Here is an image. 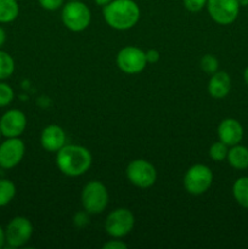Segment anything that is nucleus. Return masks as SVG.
Returning <instances> with one entry per match:
<instances>
[{
	"instance_id": "obj_1",
	"label": "nucleus",
	"mask_w": 248,
	"mask_h": 249,
	"mask_svg": "<svg viewBox=\"0 0 248 249\" xmlns=\"http://www.w3.org/2000/svg\"><path fill=\"white\" fill-rule=\"evenodd\" d=\"M92 156L88 148L80 145L66 143L56 152V164L62 174L75 178L85 174L91 167Z\"/></svg>"
},
{
	"instance_id": "obj_2",
	"label": "nucleus",
	"mask_w": 248,
	"mask_h": 249,
	"mask_svg": "<svg viewBox=\"0 0 248 249\" xmlns=\"http://www.w3.org/2000/svg\"><path fill=\"white\" fill-rule=\"evenodd\" d=\"M104 18L111 28L128 31L140 19V7L134 0H112L104 6Z\"/></svg>"
},
{
	"instance_id": "obj_3",
	"label": "nucleus",
	"mask_w": 248,
	"mask_h": 249,
	"mask_svg": "<svg viewBox=\"0 0 248 249\" xmlns=\"http://www.w3.org/2000/svg\"><path fill=\"white\" fill-rule=\"evenodd\" d=\"M80 199L85 212L97 215L106 209L109 201V195L107 187L101 181L92 180L83 187Z\"/></svg>"
},
{
	"instance_id": "obj_4",
	"label": "nucleus",
	"mask_w": 248,
	"mask_h": 249,
	"mask_svg": "<svg viewBox=\"0 0 248 249\" xmlns=\"http://www.w3.org/2000/svg\"><path fill=\"white\" fill-rule=\"evenodd\" d=\"M61 19L67 29L72 32H83L91 22V11L80 0H72L62 6Z\"/></svg>"
},
{
	"instance_id": "obj_5",
	"label": "nucleus",
	"mask_w": 248,
	"mask_h": 249,
	"mask_svg": "<svg viewBox=\"0 0 248 249\" xmlns=\"http://www.w3.org/2000/svg\"><path fill=\"white\" fill-rule=\"evenodd\" d=\"M213 184V173L204 164H195L187 169L184 177V187L190 195L199 196Z\"/></svg>"
},
{
	"instance_id": "obj_6",
	"label": "nucleus",
	"mask_w": 248,
	"mask_h": 249,
	"mask_svg": "<svg viewBox=\"0 0 248 249\" xmlns=\"http://www.w3.org/2000/svg\"><path fill=\"white\" fill-rule=\"evenodd\" d=\"M135 225V216L126 208H117L107 215L105 230L112 238H123L131 232Z\"/></svg>"
},
{
	"instance_id": "obj_7",
	"label": "nucleus",
	"mask_w": 248,
	"mask_h": 249,
	"mask_svg": "<svg viewBox=\"0 0 248 249\" xmlns=\"http://www.w3.org/2000/svg\"><path fill=\"white\" fill-rule=\"evenodd\" d=\"M126 178L134 186L148 189L157 179V172L152 163L146 160H134L126 167Z\"/></svg>"
},
{
	"instance_id": "obj_8",
	"label": "nucleus",
	"mask_w": 248,
	"mask_h": 249,
	"mask_svg": "<svg viewBox=\"0 0 248 249\" xmlns=\"http://www.w3.org/2000/svg\"><path fill=\"white\" fill-rule=\"evenodd\" d=\"M117 66L126 74H138L147 66L145 51L136 46H125L117 53Z\"/></svg>"
},
{
	"instance_id": "obj_9",
	"label": "nucleus",
	"mask_w": 248,
	"mask_h": 249,
	"mask_svg": "<svg viewBox=\"0 0 248 249\" xmlns=\"http://www.w3.org/2000/svg\"><path fill=\"white\" fill-rule=\"evenodd\" d=\"M206 7L215 23L228 26L236 21L241 6L238 0H208Z\"/></svg>"
},
{
	"instance_id": "obj_10",
	"label": "nucleus",
	"mask_w": 248,
	"mask_h": 249,
	"mask_svg": "<svg viewBox=\"0 0 248 249\" xmlns=\"http://www.w3.org/2000/svg\"><path fill=\"white\" fill-rule=\"evenodd\" d=\"M33 235V225L24 216H16L5 229V241L10 247H23Z\"/></svg>"
},
{
	"instance_id": "obj_11",
	"label": "nucleus",
	"mask_w": 248,
	"mask_h": 249,
	"mask_svg": "<svg viewBox=\"0 0 248 249\" xmlns=\"http://www.w3.org/2000/svg\"><path fill=\"white\" fill-rule=\"evenodd\" d=\"M26 146L19 138H7L0 145V167L12 169L23 160Z\"/></svg>"
},
{
	"instance_id": "obj_12",
	"label": "nucleus",
	"mask_w": 248,
	"mask_h": 249,
	"mask_svg": "<svg viewBox=\"0 0 248 249\" xmlns=\"http://www.w3.org/2000/svg\"><path fill=\"white\" fill-rule=\"evenodd\" d=\"M27 126L26 114L19 109H10L0 118V131L5 138H18Z\"/></svg>"
},
{
	"instance_id": "obj_13",
	"label": "nucleus",
	"mask_w": 248,
	"mask_h": 249,
	"mask_svg": "<svg viewBox=\"0 0 248 249\" xmlns=\"http://www.w3.org/2000/svg\"><path fill=\"white\" fill-rule=\"evenodd\" d=\"M218 136L221 142L228 146H235L243 139V126L237 119L226 118L218 126Z\"/></svg>"
},
{
	"instance_id": "obj_14",
	"label": "nucleus",
	"mask_w": 248,
	"mask_h": 249,
	"mask_svg": "<svg viewBox=\"0 0 248 249\" xmlns=\"http://www.w3.org/2000/svg\"><path fill=\"white\" fill-rule=\"evenodd\" d=\"M40 143L48 152H58L66 145V133L61 126L51 124L43 129Z\"/></svg>"
},
{
	"instance_id": "obj_15",
	"label": "nucleus",
	"mask_w": 248,
	"mask_h": 249,
	"mask_svg": "<svg viewBox=\"0 0 248 249\" xmlns=\"http://www.w3.org/2000/svg\"><path fill=\"white\" fill-rule=\"evenodd\" d=\"M231 90V78L224 71H216L208 82V94L214 99H224Z\"/></svg>"
},
{
	"instance_id": "obj_16",
	"label": "nucleus",
	"mask_w": 248,
	"mask_h": 249,
	"mask_svg": "<svg viewBox=\"0 0 248 249\" xmlns=\"http://www.w3.org/2000/svg\"><path fill=\"white\" fill-rule=\"evenodd\" d=\"M228 160L229 164L232 168L238 170L247 169L248 168V148L246 146L237 145L231 146V148L228 152Z\"/></svg>"
},
{
	"instance_id": "obj_17",
	"label": "nucleus",
	"mask_w": 248,
	"mask_h": 249,
	"mask_svg": "<svg viewBox=\"0 0 248 249\" xmlns=\"http://www.w3.org/2000/svg\"><path fill=\"white\" fill-rule=\"evenodd\" d=\"M19 14L17 0H0V23L15 21Z\"/></svg>"
},
{
	"instance_id": "obj_18",
	"label": "nucleus",
	"mask_w": 248,
	"mask_h": 249,
	"mask_svg": "<svg viewBox=\"0 0 248 249\" xmlns=\"http://www.w3.org/2000/svg\"><path fill=\"white\" fill-rule=\"evenodd\" d=\"M235 201L243 208H248V177L238 178L232 186Z\"/></svg>"
},
{
	"instance_id": "obj_19",
	"label": "nucleus",
	"mask_w": 248,
	"mask_h": 249,
	"mask_svg": "<svg viewBox=\"0 0 248 249\" xmlns=\"http://www.w3.org/2000/svg\"><path fill=\"white\" fill-rule=\"evenodd\" d=\"M16 196V186L10 180H0V207H5Z\"/></svg>"
},
{
	"instance_id": "obj_20",
	"label": "nucleus",
	"mask_w": 248,
	"mask_h": 249,
	"mask_svg": "<svg viewBox=\"0 0 248 249\" xmlns=\"http://www.w3.org/2000/svg\"><path fill=\"white\" fill-rule=\"evenodd\" d=\"M15 71V61L6 51L0 50V80L7 79Z\"/></svg>"
},
{
	"instance_id": "obj_21",
	"label": "nucleus",
	"mask_w": 248,
	"mask_h": 249,
	"mask_svg": "<svg viewBox=\"0 0 248 249\" xmlns=\"http://www.w3.org/2000/svg\"><path fill=\"white\" fill-rule=\"evenodd\" d=\"M229 152V146L226 143L221 142L220 140L214 142L209 148V157L215 162H221V160H226Z\"/></svg>"
},
{
	"instance_id": "obj_22",
	"label": "nucleus",
	"mask_w": 248,
	"mask_h": 249,
	"mask_svg": "<svg viewBox=\"0 0 248 249\" xmlns=\"http://www.w3.org/2000/svg\"><path fill=\"white\" fill-rule=\"evenodd\" d=\"M219 68V61L215 56L207 53L201 60V70L207 74H214Z\"/></svg>"
},
{
	"instance_id": "obj_23",
	"label": "nucleus",
	"mask_w": 248,
	"mask_h": 249,
	"mask_svg": "<svg viewBox=\"0 0 248 249\" xmlns=\"http://www.w3.org/2000/svg\"><path fill=\"white\" fill-rule=\"evenodd\" d=\"M14 97L15 94L12 88L6 83L0 82V107H5L11 104Z\"/></svg>"
},
{
	"instance_id": "obj_24",
	"label": "nucleus",
	"mask_w": 248,
	"mask_h": 249,
	"mask_svg": "<svg viewBox=\"0 0 248 249\" xmlns=\"http://www.w3.org/2000/svg\"><path fill=\"white\" fill-rule=\"evenodd\" d=\"M208 0H184V6L190 12H199L207 6Z\"/></svg>"
},
{
	"instance_id": "obj_25",
	"label": "nucleus",
	"mask_w": 248,
	"mask_h": 249,
	"mask_svg": "<svg viewBox=\"0 0 248 249\" xmlns=\"http://www.w3.org/2000/svg\"><path fill=\"white\" fill-rule=\"evenodd\" d=\"M39 5L46 11H56L63 6L65 0H38Z\"/></svg>"
},
{
	"instance_id": "obj_26",
	"label": "nucleus",
	"mask_w": 248,
	"mask_h": 249,
	"mask_svg": "<svg viewBox=\"0 0 248 249\" xmlns=\"http://www.w3.org/2000/svg\"><path fill=\"white\" fill-rule=\"evenodd\" d=\"M104 249H126L128 248V245L125 242H123L119 238H114V240H109L108 242L105 243L102 246Z\"/></svg>"
},
{
	"instance_id": "obj_27",
	"label": "nucleus",
	"mask_w": 248,
	"mask_h": 249,
	"mask_svg": "<svg viewBox=\"0 0 248 249\" xmlns=\"http://www.w3.org/2000/svg\"><path fill=\"white\" fill-rule=\"evenodd\" d=\"M145 55L147 63H157L160 57L159 53L156 49H148L147 51H145Z\"/></svg>"
},
{
	"instance_id": "obj_28",
	"label": "nucleus",
	"mask_w": 248,
	"mask_h": 249,
	"mask_svg": "<svg viewBox=\"0 0 248 249\" xmlns=\"http://www.w3.org/2000/svg\"><path fill=\"white\" fill-rule=\"evenodd\" d=\"M88 212H80V213H77L74 216V224L77 226H79V228H82V226L87 225L88 223H89V218H88Z\"/></svg>"
},
{
	"instance_id": "obj_29",
	"label": "nucleus",
	"mask_w": 248,
	"mask_h": 249,
	"mask_svg": "<svg viewBox=\"0 0 248 249\" xmlns=\"http://www.w3.org/2000/svg\"><path fill=\"white\" fill-rule=\"evenodd\" d=\"M5 41H6V32L4 31L2 27H0V48L4 45Z\"/></svg>"
},
{
	"instance_id": "obj_30",
	"label": "nucleus",
	"mask_w": 248,
	"mask_h": 249,
	"mask_svg": "<svg viewBox=\"0 0 248 249\" xmlns=\"http://www.w3.org/2000/svg\"><path fill=\"white\" fill-rule=\"evenodd\" d=\"M5 242H6L5 241V230H2V228L0 226V248H2Z\"/></svg>"
},
{
	"instance_id": "obj_31",
	"label": "nucleus",
	"mask_w": 248,
	"mask_h": 249,
	"mask_svg": "<svg viewBox=\"0 0 248 249\" xmlns=\"http://www.w3.org/2000/svg\"><path fill=\"white\" fill-rule=\"evenodd\" d=\"M94 1L96 2V4L99 5V6L104 7V6H106V5H108L109 2L112 1V0H94Z\"/></svg>"
},
{
	"instance_id": "obj_32",
	"label": "nucleus",
	"mask_w": 248,
	"mask_h": 249,
	"mask_svg": "<svg viewBox=\"0 0 248 249\" xmlns=\"http://www.w3.org/2000/svg\"><path fill=\"white\" fill-rule=\"evenodd\" d=\"M243 79H245L246 84L248 85V67L246 68V70H245V72H243Z\"/></svg>"
},
{
	"instance_id": "obj_33",
	"label": "nucleus",
	"mask_w": 248,
	"mask_h": 249,
	"mask_svg": "<svg viewBox=\"0 0 248 249\" xmlns=\"http://www.w3.org/2000/svg\"><path fill=\"white\" fill-rule=\"evenodd\" d=\"M238 4H240V6H248V0H238Z\"/></svg>"
},
{
	"instance_id": "obj_34",
	"label": "nucleus",
	"mask_w": 248,
	"mask_h": 249,
	"mask_svg": "<svg viewBox=\"0 0 248 249\" xmlns=\"http://www.w3.org/2000/svg\"><path fill=\"white\" fill-rule=\"evenodd\" d=\"M0 138H1V131H0Z\"/></svg>"
},
{
	"instance_id": "obj_35",
	"label": "nucleus",
	"mask_w": 248,
	"mask_h": 249,
	"mask_svg": "<svg viewBox=\"0 0 248 249\" xmlns=\"http://www.w3.org/2000/svg\"><path fill=\"white\" fill-rule=\"evenodd\" d=\"M68 1H72V0H68Z\"/></svg>"
}]
</instances>
